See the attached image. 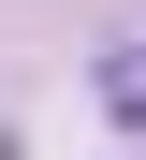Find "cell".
Here are the masks:
<instances>
[{
    "instance_id": "cell-1",
    "label": "cell",
    "mask_w": 146,
    "mask_h": 160,
    "mask_svg": "<svg viewBox=\"0 0 146 160\" xmlns=\"http://www.w3.org/2000/svg\"><path fill=\"white\" fill-rule=\"evenodd\" d=\"M102 88H117V117H146V58H102Z\"/></svg>"
}]
</instances>
